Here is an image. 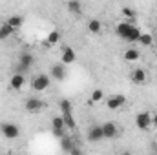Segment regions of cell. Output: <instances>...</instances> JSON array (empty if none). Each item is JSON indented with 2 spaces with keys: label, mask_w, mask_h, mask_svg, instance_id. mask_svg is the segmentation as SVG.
<instances>
[{
  "label": "cell",
  "mask_w": 157,
  "mask_h": 155,
  "mask_svg": "<svg viewBox=\"0 0 157 155\" xmlns=\"http://www.w3.org/2000/svg\"><path fill=\"white\" fill-rule=\"evenodd\" d=\"M68 9H70V13H73V15H80V2L78 0H70L68 2Z\"/></svg>",
  "instance_id": "44dd1931"
},
{
  "label": "cell",
  "mask_w": 157,
  "mask_h": 155,
  "mask_svg": "<svg viewBox=\"0 0 157 155\" xmlns=\"http://www.w3.org/2000/svg\"><path fill=\"white\" fill-rule=\"evenodd\" d=\"M102 99H104V91L102 89H93L91 91V97H90L91 102H101Z\"/></svg>",
  "instance_id": "603a6c76"
},
{
  "label": "cell",
  "mask_w": 157,
  "mask_h": 155,
  "mask_svg": "<svg viewBox=\"0 0 157 155\" xmlns=\"http://www.w3.org/2000/svg\"><path fill=\"white\" fill-rule=\"evenodd\" d=\"M49 77L48 75H44V73H39V75H35L33 80H31V88H33V91H46L48 88H49Z\"/></svg>",
  "instance_id": "7a4b0ae2"
},
{
  "label": "cell",
  "mask_w": 157,
  "mask_h": 155,
  "mask_svg": "<svg viewBox=\"0 0 157 155\" xmlns=\"http://www.w3.org/2000/svg\"><path fill=\"white\" fill-rule=\"evenodd\" d=\"M62 119H64V126H66V128L75 130L77 122H75V119H73V112H66V113H62Z\"/></svg>",
  "instance_id": "e0dca14e"
},
{
  "label": "cell",
  "mask_w": 157,
  "mask_h": 155,
  "mask_svg": "<svg viewBox=\"0 0 157 155\" xmlns=\"http://www.w3.org/2000/svg\"><path fill=\"white\" fill-rule=\"evenodd\" d=\"M152 42H154V37H152L150 33H141L139 44H143V46H152Z\"/></svg>",
  "instance_id": "cb8c5ba5"
},
{
  "label": "cell",
  "mask_w": 157,
  "mask_h": 155,
  "mask_svg": "<svg viewBox=\"0 0 157 155\" xmlns=\"http://www.w3.org/2000/svg\"><path fill=\"white\" fill-rule=\"evenodd\" d=\"M15 33V29L7 24V22H4L2 26H0V40H6V39H9L11 35Z\"/></svg>",
  "instance_id": "2e32d148"
},
{
  "label": "cell",
  "mask_w": 157,
  "mask_h": 155,
  "mask_svg": "<svg viewBox=\"0 0 157 155\" xmlns=\"http://www.w3.org/2000/svg\"><path fill=\"white\" fill-rule=\"evenodd\" d=\"M139 59H141V53H139L137 47H128L124 51V60L126 62H137Z\"/></svg>",
  "instance_id": "4fadbf2b"
},
{
  "label": "cell",
  "mask_w": 157,
  "mask_h": 155,
  "mask_svg": "<svg viewBox=\"0 0 157 155\" xmlns=\"http://www.w3.org/2000/svg\"><path fill=\"white\" fill-rule=\"evenodd\" d=\"M139 37H141V29L137 26H133L130 35H128V39H126V42H139Z\"/></svg>",
  "instance_id": "ffe728a7"
},
{
  "label": "cell",
  "mask_w": 157,
  "mask_h": 155,
  "mask_svg": "<svg viewBox=\"0 0 157 155\" xmlns=\"http://www.w3.org/2000/svg\"><path fill=\"white\" fill-rule=\"evenodd\" d=\"M24 84H26V77H24V73H20V71H18V73H15V75L11 77V80H9V86H11L13 89H17V91H18V89H22V88H24Z\"/></svg>",
  "instance_id": "7c38bea8"
},
{
  "label": "cell",
  "mask_w": 157,
  "mask_h": 155,
  "mask_svg": "<svg viewBox=\"0 0 157 155\" xmlns=\"http://www.w3.org/2000/svg\"><path fill=\"white\" fill-rule=\"evenodd\" d=\"M104 139V133H102V126H91L88 130V141L90 142H101Z\"/></svg>",
  "instance_id": "52a82bcc"
},
{
  "label": "cell",
  "mask_w": 157,
  "mask_h": 155,
  "mask_svg": "<svg viewBox=\"0 0 157 155\" xmlns=\"http://www.w3.org/2000/svg\"><path fill=\"white\" fill-rule=\"evenodd\" d=\"M122 15L128 17V18H133V17H135V11H133L132 7H122Z\"/></svg>",
  "instance_id": "4316f807"
},
{
  "label": "cell",
  "mask_w": 157,
  "mask_h": 155,
  "mask_svg": "<svg viewBox=\"0 0 157 155\" xmlns=\"http://www.w3.org/2000/svg\"><path fill=\"white\" fill-rule=\"evenodd\" d=\"M152 128H157V112L152 113Z\"/></svg>",
  "instance_id": "f1b7e54d"
},
{
  "label": "cell",
  "mask_w": 157,
  "mask_h": 155,
  "mask_svg": "<svg viewBox=\"0 0 157 155\" xmlns=\"http://www.w3.org/2000/svg\"><path fill=\"white\" fill-rule=\"evenodd\" d=\"M51 126L53 128H66L64 126V119H62V115H57L51 119Z\"/></svg>",
  "instance_id": "484cf974"
},
{
  "label": "cell",
  "mask_w": 157,
  "mask_h": 155,
  "mask_svg": "<svg viewBox=\"0 0 157 155\" xmlns=\"http://www.w3.org/2000/svg\"><path fill=\"white\" fill-rule=\"evenodd\" d=\"M33 62H35V57H33L31 53H28V51L20 53V59H18V71H20V73L28 71V70L33 66Z\"/></svg>",
  "instance_id": "277c9868"
},
{
  "label": "cell",
  "mask_w": 157,
  "mask_h": 155,
  "mask_svg": "<svg viewBox=\"0 0 157 155\" xmlns=\"http://www.w3.org/2000/svg\"><path fill=\"white\" fill-rule=\"evenodd\" d=\"M60 148H62L64 152L71 153V150H73V141H71V137H68V135L60 137Z\"/></svg>",
  "instance_id": "ac0fdd59"
},
{
  "label": "cell",
  "mask_w": 157,
  "mask_h": 155,
  "mask_svg": "<svg viewBox=\"0 0 157 155\" xmlns=\"http://www.w3.org/2000/svg\"><path fill=\"white\" fill-rule=\"evenodd\" d=\"M135 126H137L141 131H148V130L152 128V113H148V112L137 113V117H135Z\"/></svg>",
  "instance_id": "3957f363"
},
{
  "label": "cell",
  "mask_w": 157,
  "mask_h": 155,
  "mask_svg": "<svg viewBox=\"0 0 157 155\" xmlns=\"http://www.w3.org/2000/svg\"><path fill=\"white\" fill-rule=\"evenodd\" d=\"M132 82H135V84H144V82H146V73H144V70L135 68V70L132 71Z\"/></svg>",
  "instance_id": "5bb4252c"
},
{
  "label": "cell",
  "mask_w": 157,
  "mask_h": 155,
  "mask_svg": "<svg viewBox=\"0 0 157 155\" xmlns=\"http://www.w3.org/2000/svg\"><path fill=\"white\" fill-rule=\"evenodd\" d=\"M0 131L6 139L13 141V139H18L20 137V128L15 124V122H2L0 124Z\"/></svg>",
  "instance_id": "6da1fadb"
},
{
  "label": "cell",
  "mask_w": 157,
  "mask_h": 155,
  "mask_svg": "<svg viewBox=\"0 0 157 155\" xmlns=\"http://www.w3.org/2000/svg\"><path fill=\"white\" fill-rule=\"evenodd\" d=\"M60 112H62V113L73 112V106H71V102H70L68 99H62V100H60Z\"/></svg>",
  "instance_id": "d4e9b609"
},
{
  "label": "cell",
  "mask_w": 157,
  "mask_h": 155,
  "mask_svg": "<svg viewBox=\"0 0 157 155\" xmlns=\"http://www.w3.org/2000/svg\"><path fill=\"white\" fill-rule=\"evenodd\" d=\"M53 135H55V137H59V139H60V137H64V135H66V133H64V128H53Z\"/></svg>",
  "instance_id": "83f0119b"
},
{
  "label": "cell",
  "mask_w": 157,
  "mask_h": 155,
  "mask_svg": "<svg viewBox=\"0 0 157 155\" xmlns=\"http://www.w3.org/2000/svg\"><path fill=\"white\" fill-rule=\"evenodd\" d=\"M124 102H126V99L122 97V95H112V97H108V102H106V106H108V110H119V108H122L124 106Z\"/></svg>",
  "instance_id": "9c48e42d"
},
{
  "label": "cell",
  "mask_w": 157,
  "mask_h": 155,
  "mask_svg": "<svg viewBox=\"0 0 157 155\" xmlns=\"http://www.w3.org/2000/svg\"><path fill=\"white\" fill-rule=\"evenodd\" d=\"M42 108H44V102L39 97H29L26 100V112L28 113H39V112H42Z\"/></svg>",
  "instance_id": "8992f818"
},
{
  "label": "cell",
  "mask_w": 157,
  "mask_h": 155,
  "mask_svg": "<svg viewBox=\"0 0 157 155\" xmlns=\"http://www.w3.org/2000/svg\"><path fill=\"white\" fill-rule=\"evenodd\" d=\"M132 28H133V24H130V22H121V24H117V28H115V33H117L119 39L126 40L128 35H130V31H132Z\"/></svg>",
  "instance_id": "30bf717a"
},
{
  "label": "cell",
  "mask_w": 157,
  "mask_h": 155,
  "mask_svg": "<svg viewBox=\"0 0 157 155\" xmlns=\"http://www.w3.org/2000/svg\"><path fill=\"white\" fill-rule=\"evenodd\" d=\"M154 44H155V47H157V39H154Z\"/></svg>",
  "instance_id": "f546056e"
},
{
  "label": "cell",
  "mask_w": 157,
  "mask_h": 155,
  "mask_svg": "<svg viewBox=\"0 0 157 155\" xmlns=\"http://www.w3.org/2000/svg\"><path fill=\"white\" fill-rule=\"evenodd\" d=\"M6 22H7V24H9V26H11V28L17 31V29H20V28H22V24H24V18H22L20 15H13V17H9Z\"/></svg>",
  "instance_id": "9a60e30c"
},
{
  "label": "cell",
  "mask_w": 157,
  "mask_h": 155,
  "mask_svg": "<svg viewBox=\"0 0 157 155\" xmlns=\"http://www.w3.org/2000/svg\"><path fill=\"white\" fill-rule=\"evenodd\" d=\"M49 71H51V78H55V80H64L66 78V68H64L62 62L60 64H53Z\"/></svg>",
  "instance_id": "8fae6325"
},
{
  "label": "cell",
  "mask_w": 157,
  "mask_h": 155,
  "mask_svg": "<svg viewBox=\"0 0 157 155\" xmlns=\"http://www.w3.org/2000/svg\"><path fill=\"white\" fill-rule=\"evenodd\" d=\"M75 60H77L75 49L70 47V46H64V47H62V55H60V62H62L64 66H70V64H73Z\"/></svg>",
  "instance_id": "5b68a950"
},
{
  "label": "cell",
  "mask_w": 157,
  "mask_h": 155,
  "mask_svg": "<svg viewBox=\"0 0 157 155\" xmlns=\"http://www.w3.org/2000/svg\"><path fill=\"white\" fill-rule=\"evenodd\" d=\"M101 28H102V24H101V20H97V18L90 20V24H88V29H90L91 33H99Z\"/></svg>",
  "instance_id": "7402d4cb"
},
{
  "label": "cell",
  "mask_w": 157,
  "mask_h": 155,
  "mask_svg": "<svg viewBox=\"0 0 157 155\" xmlns=\"http://www.w3.org/2000/svg\"><path fill=\"white\" fill-rule=\"evenodd\" d=\"M59 40H60V33H59L57 29H53V31L48 33V37H46V42H44V44H46V46H53V44H57Z\"/></svg>",
  "instance_id": "d6986e66"
},
{
  "label": "cell",
  "mask_w": 157,
  "mask_h": 155,
  "mask_svg": "<svg viewBox=\"0 0 157 155\" xmlns=\"http://www.w3.org/2000/svg\"><path fill=\"white\" fill-rule=\"evenodd\" d=\"M102 133H104V139H115L119 135V128L115 122H104L102 124Z\"/></svg>",
  "instance_id": "ba28073f"
}]
</instances>
